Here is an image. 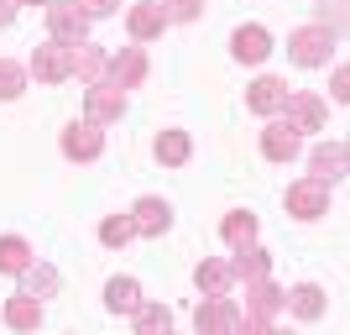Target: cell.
I'll use <instances>...</instances> for the list:
<instances>
[{"label": "cell", "mask_w": 350, "mask_h": 335, "mask_svg": "<svg viewBox=\"0 0 350 335\" xmlns=\"http://www.w3.org/2000/svg\"><path fill=\"white\" fill-rule=\"evenodd\" d=\"M131 236H136L131 215H110V220H105V225H100V241H105V247H126Z\"/></svg>", "instance_id": "cell-29"}, {"label": "cell", "mask_w": 350, "mask_h": 335, "mask_svg": "<svg viewBox=\"0 0 350 335\" xmlns=\"http://www.w3.org/2000/svg\"><path fill=\"white\" fill-rule=\"evenodd\" d=\"M136 330H142V335L173 330V309H167V304H136Z\"/></svg>", "instance_id": "cell-24"}, {"label": "cell", "mask_w": 350, "mask_h": 335, "mask_svg": "<svg viewBox=\"0 0 350 335\" xmlns=\"http://www.w3.org/2000/svg\"><path fill=\"white\" fill-rule=\"evenodd\" d=\"M16 5H47V0H16Z\"/></svg>", "instance_id": "cell-34"}, {"label": "cell", "mask_w": 350, "mask_h": 335, "mask_svg": "<svg viewBox=\"0 0 350 335\" xmlns=\"http://www.w3.org/2000/svg\"><path fill=\"white\" fill-rule=\"evenodd\" d=\"M272 273V257H267L262 247H235V262H230V277H267Z\"/></svg>", "instance_id": "cell-19"}, {"label": "cell", "mask_w": 350, "mask_h": 335, "mask_svg": "<svg viewBox=\"0 0 350 335\" xmlns=\"http://www.w3.org/2000/svg\"><path fill=\"white\" fill-rule=\"evenodd\" d=\"M199 5H204V0H162L167 21H193V16H199Z\"/></svg>", "instance_id": "cell-30"}, {"label": "cell", "mask_w": 350, "mask_h": 335, "mask_svg": "<svg viewBox=\"0 0 350 335\" xmlns=\"http://www.w3.org/2000/svg\"><path fill=\"white\" fill-rule=\"evenodd\" d=\"M293 63H304V69H319V63H329V47H335V37H329V27H298L293 32Z\"/></svg>", "instance_id": "cell-3"}, {"label": "cell", "mask_w": 350, "mask_h": 335, "mask_svg": "<svg viewBox=\"0 0 350 335\" xmlns=\"http://www.w3.org/2000/svg\"><path fill=\"white\" fill-rule=\"evenodd\" d=\"M350 95V69H335V100H345Z\"/></svg>", "instance_id": "cell-32"}, {"label": "cell", "mask_w": 350, "mask_h": 335, "mask_svg": "<svg viewBox=\"0 0 350 335\" xmlns=\"http://www.w3.org/2000/svg\"><path fill=\"white\" fill-rule=\"evenodd\" d=\"M193 283H199V293H230V262H204L193 273Z\"/></svg>", "instance_id": "cell-25"}, {"label": "cell", "mask_w": 350, "mask_h": 335, "mask_svg": "<svg viewBox=\"0 0 350 335\" xmlns=\"http://www.w3.org/2000/svg\"><path fill=\"white\" fill-rule=\"evenodd\" d=\"M157 158L167 162V168L189 162V136H183V132H162V136H157Z\"/></svg>", "instance_id": "cell-27"}, {"label": "cell", "mask_w": 350, "mask_h": 335, "mask_svg": "<svg viewBox=\"0 0 350 335\" xmlns=\"http://www.w3.org/2000/svg\"><path fill=\"white\" fill-rule=\"evenodd\" d=\"M84 110H89V126H100V121H116L120 110H126V95H120L116 84H89Z\"/></svg>", "instance_id": "cell-11"}, {"label": "cell", "mask_w": 350, "mask_h": 335, "mask_svg": "<svg viewBox=\"0 0 350 335\" xmlns=\"http://www.w3.org/2000/svg\"><path fill=\"white\" fill-rule=\"evenodd\" d=\"M288 210H293V215H304V220L324 215V210H329V184L308 173L304 184H293V189H288Z\"/></svg>", "instance_id": "cell-5"}, {"label": "cell", "mask_w": 350, "mask_h": 335, "mask_svg": "<svg viewBox=\"0 0 350 335\" xmlns=\"http://www.w3.org/2000/svg\"><path fill=\"white\" fill-rule=\"evenodd\" d=\"M79 5H84L89 16H110V11H116V5H120V0H79Z\"/></svg>", "instance_id": "cell-31"}, {"label": "cell", "mask_w": 350, "mask_h": 335, "mask_svg": "<svg viewBox=\"0 0 350 335\" xmlns=\"http://www.w3.org/2000/svg\"><path fill=\"white\" fill-rule=\"evenodd\" d=\"M251 293H246V309H241V330H272V314L288 304V293L267 277H246Z\"/></svg>", "instance_id": "cell-1"}, {"label": "cell", "mask_w": 350, "mask_h": 335, "mask_svg": "<svg viewBox=\"0 0 350 335\" xmlns=\"http://www.w3.org/2000/svg\"><path fill=\"white\" fill-rule=\"evenodd\" d=\"M230 47H235V58H241V63H262L267 53H272V37H267V27H241L230 37Z\"/></svg>", "instance_id": "cell-15"}, {"label": "cell", "mask_w": 350, "mask_h": 335, "mask_svg": "<svg viewBox=\"0 0 350 335\" xmlns=\"http://www.w3.org/2000/svg\"><path fill=\"white\" fill-rule=\"evenodd\" d=\"M21 89H27V69L11 63V58H0V100H16Z\"/></svg>", "instance_id": "cell-28"}, {"label": "cell", "mask_w": 350, "mask_h": 335, "mask_svg": "<svg viewBox=\"0 0 350 335\" xmlns=\"http://www.w3.org/2000/svg\"><path fill=\"white\" fill-rule=\"evenodd\" d=\"M288 304H293L298 320H319V314H324V288H319V283H298V288L288 293Z\"/></svg>", "instance_id": "cell-20"}, {"label": "cell", "mask_w": 350, "mask_h": 335, "mask_svg": "<svg viewBox=\"0 0 350 335\" xmlns=\"http://www.w3.org/2000/svg\"><path fill=\"white\" fill-rule=\"evenodd\" d=\"M5 325H11V330H37V325H42V299H37V293L5 299Z\"/></svg>", "instance_id": "cell-14"}, {"label": "cell", "mask_w": 350, "mask_h": 335, "mask_svg": "<svg viewBox=\"0 0 350 335\" xmlns=\"http://www.w3.org/2000/svg\"><path fill=\"white\" fill-rule=\"evenodd\" d=\"M282 116H288L293 132H319V126H324V100H319V95H288Z\"/></svg>", "instance_id": "cell-10"}, {"label": "cell", "mask_w": 350, "mask_h": 335, "mask_svg": "<svg viewBox=\"0 0 350 335\" xmlns=\"http://www.w3.org/2000/svg\"><path fill=\"white\" fill-rule=\"evenodd\" d=\"M47 27H53V37L58 42H84L89 32V11H79V0H47Z\"/></svg>", "instance_id": "cell-4"}, {"label": "cell", "mask_w": 350, "mask_h": 335, "mask_svg": "<svg viewBox=\"0 0 350 335\" xmlns=\"http://www.w3.org/2000/svg\"><path fill=\"white\" fill-rule=\"evenodd\" d=\"M21 277H27V293H37V299H53V293H58V273L47 262H31Z\"/></svg>", "instance_id": "cell-26"}, {"label": "cell", "mask_w": 350, "mask_h": 335, "mask_svg": "<svg viewBox=\"0 0 350 335\" xmlns=\"http://www.w3.org/2000/svg\"><path fill=\"white\" fill-rule=\"evenodd\" d=\"M31 73L42 79V84H63V79H73V42H53L47 47H37L31 53Z\"/></svg>", "instance_id": "cell-2"}, {"label": "cell", "mask_w": 350, "mask_h": 335, "mask_svg": "<svg viewBox=\"0 0 350 335\" xmlns=\"http://www.w3.org/2000/svg\"><path fill=\"white\" fill-rule=\"evenodd\" d=\"M262 152H267L272 162H293L298 152H304V136L293 132L288 121H272V126L262 132Z\"/></svg>", "instance_id": "cell-9"}, {"label": "cell", "mask_w": 350, "mask_h": 335, "mask_svg": "<svg viewBox=\"0 0 350 335\" xmlns=\"http://www.w3.org/2000/svg\"><path fill=\"white\" fill-rule=\"evenodd\" d=\"M193 325L199 330H241V309H235L230 293H209L199 304V314H193Z\"/></svg>", "instance_id": "cell-6"}, {"label": "cell", "mask_w": 350, "mask_h": 335, "mask_svg": "<svg viewBox=\"0 0 350 335\" xmlns=\"http://www.w3.org/2000/svg\"><path fill=\"white\" fill-rule=\"evenodd\" d=\"M16 21V0H0V27H11Z\"/></svg>", "instance_id": "cell-33"}, {"label": "cell", "mask_w": 350, "mask_h": 335, "mask_svg": "<svg viewBox=\"0 0 350 335\" xmlns=\"http://www.w3.org/2000/svg\"><path fill=\"white\" fill-rule=\"evenodd\" d=\"M219 236H225L230 247H246V241H256V215H246V210H235V215H225Z\"/></svg>", "instance_id": "cell-23"}, {"label": "cell", "mask_w": 350, "mask_h": 335, "mask_svg": "<svg viewBox=\"0 0 350 335\" xmlns=\"http://www.w3.org/2000/svg\"><path fill=\"white\" fill-rule=\"evenodd\" d=\"M100 152H105V136L94 132V126H68V132H63V158L89 162V158H100Z\"/></svg>", "instance_id": "cell-13"}, {"label": "cell", "mask_w": 350, "mask_h": 335, "mask_svg": "<svg viewBox=\"0 0 350 335\" xmlns=\"http://www.w3.org/2000/svg\"><path fill=\"white\" fill-rule=\"evenodd\" d=\"M131 225H136V236H162L167 225H173V210H167V199H157V194L136 199V210H131Z\"/></svg>", "instance_id": "cell-8"}, {"label": "cell", "mask_w": 350, "mask_h": 335, "mask_svg": "<svg viewBox=\"0 0 350 335\" xmlns=\"http://www.w3.org/2000/svg\"><path fill=\"white\" fill-rule=\"evenodd\" d=\"M31 267V247L21 236H0V273H27Z\"/></svg>", "instance_id": "cell-22"}, {"label": "cell", "mask_w": 350, "mask_h": 335, "mask_svg": "<svg viewBox=\"0 0 350 335\" xmlns=\"http://www.w3.org/2000/svg\"><path fill=\"white\" fill-rule=\"evenodd\" d=\"M105 304L116 309V314H136V304H142L136 277H110V283H105Z\"/></svg>", "instance_id": "cell-18"}, {"label": "cell", "mask_w": 350, "mask_h": 335, "mask_svg": "<svg viewBox=\"0 0 350 335\" xmlns=\"http://www.w3.org/2000/svg\"><path fill=\"white\" fill-rule=\"evenodd\" d=\"M73 73H79L84 84H100L105 79V53L89 47V42H73Z\"/></svg>", "instance_id": "cell-21"}, {"label": "cell", "mask_w": 350, "mask_h": 335, "mask_svg": "<svg viewBox=\"0 0 350 335\" xmlns=\"http://www.w3.org/2000/svg\"><path fill=\"white\" fill-rule=\"evenodd\" d=\"M314 178H324V184L345 178V142H324V147H314Z\"/></svg>", "instance_id": "cell-16"}, {"label": "cell", "mask_w": 350, "mask_h": 335, "mask_svg": "<svg viewBox=\"0 0 350 335\" xmlns=\"http://www.w3.org/2000/svg\"><path fill=\"white\" fill-rule=\"evenodd\" d=\"M288 95H293V89L282 84V79H256L251 95H246V105L256 110V116H278L282 105H288Z\"/></svg>", "instance_id": "cell-12"}, {"label": "cell", "mask_w": 350, "mask_h": 335, "mask_svg": "<svg viewBox=\"0 0 350 335\" xmlns=\"http://www.w3.org/2000/svg\"><path fill=\"white\" fill-rule=\"evenodd\" d=\"M126 27H131L136 42H146V37H162V27H167V11H162V5H136V11L126 16Z\"/></svg>", "instance_id": "cell-17"}, {"label": "cell", "mask_w": 350, "mask_h": 335, "mask_svg": "<svg viewBox=\"0 0 350 335\" xmlns=\"http://www.w3.org/2000/svg\"><path fill=\"white\" fill-rule=\"evenodd\" d=\"M146 79V53L142 47H126L120 58H105V79L100 84H116V89H131Z\"/></svg>", "instance_id": "cell-7"}]
</instances>
